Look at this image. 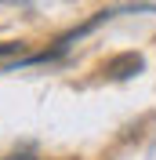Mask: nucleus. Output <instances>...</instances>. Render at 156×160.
<instances>
[{
  "label": "nucleus",
  "mask_w": 156,
  "mask_h": 160,
  "mask_svg": "<svg viewBox=\"0 0 156 160\" xmlns=\"http://www.w3.org/2000/svg\"><path fill=\"white\" fill-rule=\"evenodd\" d=\"M4 160H37V157H29V153H11V157H4Z\"/></svg>",
  "instance_id": "7ed1b4c3"
},
{
  "label": "nucleus",
  "mask_w": 156,
  "mask_h": 160,
  "mask_svg": "<svg viewBox=\"0 0 156 160\" xmlns=\"http://www.w3.org/2000/svg\"><path fill=\"white\" fill-rule=\"evenodd\" d=\"M15 51H22L18 40H4V44H0V58H7V55H15Z\"/></svg>",
  "instance_id": "f03ea898"
},
{
  "label": "nucleus",
  "mask_w": 156,
  "mask_h": 160,
  "mask_svg": "<svg viewBox=\"0 0 156 160\" xmlns=\"http://www.w3.org/2000/svg\"><path fill=\"white\" fill-rule=\"evenodd\" d=\"M142 69H145V58H142L138 51H124V55H113L102 73H105L109 80H131V77H138Z\"/></svg>",
  "instance_id": "f257e3e1"
}]
</instances>
